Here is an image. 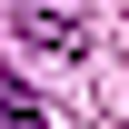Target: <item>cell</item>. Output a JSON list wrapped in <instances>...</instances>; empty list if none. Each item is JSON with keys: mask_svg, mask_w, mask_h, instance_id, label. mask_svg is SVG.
<instances>
[{"mask_svg": "<svg viewBox=\"0 0 129 129\" xmlns=\"http://www.w3.org/2000/svg\"><path fill=\"white\" fill-rule=\"evenodd\" d=\"M20 40H30V50H60V60H70V50H80V20H70V10H20Z\"/></svg>", "mask_w": 129, "mask_h": 129, "instance_id": "obj_1", "label": "cell"}, {"mask_svg": "<svg viewBox=\"0 0 129 129\" xmlns=\"http://www.w3.org/2000/svg\"><path fill=\"white\" fill-rule=\"evenodd\" d=\"M0 129H50V109H40V99L10 80V70H0Z\"/></svg>", "mask_w": 129, "mask_h": 129, "instance_id": "obj_2", "label": "cell"}]
</instances>
